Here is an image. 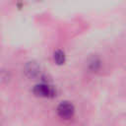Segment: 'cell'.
<instances>
[{
    "mask_svg": "<svg viewBox=\"0 0 126 126\" xmlns=\"http://www.w3.org/2000/svg\"><path fill=\"white\" fill-rule=\"evenodd\" d=\"M75 112L74 105L68 101H63L57 106V114L63 119H70Z\"/></svg>",
    "mask_w": 126,
    "mask_h": 126,
    "instance_id": "6da1fadb",
    "label": "cell"
},
{
    "mask_svg": "<svg viewBox=\"0 0 126 126\" xmlns=\"http://www.w3.org/2000/svg\"><path fill=\"white\" fill-rule=\"evenodd\" d=\"M32 92L36 96H40V97H50V96H54L55 94L54 90L47 84H43V83L35 85L32 89Z\"/></svg>",
    "mask_w": 126,
    "mask_h": 126,
    "instance_id": "7a4b0ae2",
    "label": "cell"
},
{
    "mask_svg": "<svg viewBox=\"0 0 126 126\" xmlns=\"http://www.w3.org/2000/svg\"><path fill=\"white\" fill-rule=\"evenodd\" d=\"M25 73L29 78H36L40 73V68L36 62H29L25 66Z\"/></svg>",
    "mask_w": 126,
    "mask_h": 126,
    "instance_id": "3957f363",
    "label": "cell"
},
{
    "mask_svg": "<svg viewBox=\"0 0 126 126\" xmlns=\"http://www.w3.org/2000/svg\"><path fill=\"white\" fill-rule=\"evenodd\" d=\"M100 67V60L96 56H93L88 61V68L92 72H96Z\"/></svg>",
    "mask_w": 126,
    "mask_h": 126,
    "instance_id": "277c9868",
    "label": "cell"
},
{
    "mask_svg": "<svg viewBox=\"0 0 126 126\" xmlns=\"http://www.w3.org/2000/svg\"><path fill=\"white\" fill-rule=\"evenodd\" d=\"M53 59H54V61H55L56 64L62 65V64H64V62H65V60H66L65 53H64L61 49H57V50L54 52V54H53Z\"/></svg>",
    "mask_w": 126,
    "mask_h": 126,
    "instance_id": "5b68a950",
    "label": "cell"
}]
</instances>
